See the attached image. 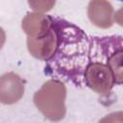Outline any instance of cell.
<instances>
[{"label": "cell", "instance_id": "cell-1", "mask_svg": "<svg viewBox=\"0 0 123 123\" xmlns=\"http://www.w3.org/2000/svg\"><path fill=\"white\" fill-rule=\"evenodd\" d=\"M65 86L59 80H48L34 95L37 110L51 121L62 120L65 113Z\"/></svg>", "mask_w": 123, "mask_h": 123}, {"label": "cell", "instance_id": "cell-7", "mask_svg": "<svg viewBox=\"0 0 123 123\" xmlns=\"http://www.w3.org/2000/svg\"><path fill=\"white\" fill-rule=\"evenodd\" d=\"M5 41H6V33L3 30V28L0 27V50L2 49Z\"/></svg>", "mask_w": 123, "mask_h": 123}, {"label": "cell", "instance_id": "cell-6", "mask_svg": "<svg viewBox=\"0 0 123 123\" xmlns=\"http://www.w3.org/2000/svg\"><path fill=\"white\" fill-rule=\"evenodd\" d=\"M30 8L36 12H47L54 8L56 0H28Z\"/></svg>", "mask_w": 123, "mask_h": 123}, {"label": "cell", "instance_id": "cell-3", "mask_svg": "<svg viewBox=\"0 0 123 123\" xmlns=\"http://www.w3.org/2000/svg\"><path fill=\"white\" fill-rule=\"evenodd\" d=\"M58 43V33L53 17V26L43 37L38 38H27V47L30 54L36 59L48 61L56 51Z\"/></svg>", "mask_w": 123, "mask_h": 123}, {"label": "cell", "instance_id": "cell-5", "mask_svg": "<svg viewBox=\"0 0 123 123\" xmlns=\"http://www.w3.org/2000/svg\"><path fill=\"white\" fill-rule=\"evenodd\" d=\"M89 21L98 28H111L115 20L114 11L108 0H90L87 6Z\"/></svg>", "mask_w": 123, "mask_h": 123}, {"label": "cell", "instance_id": "cell-2", "mask_svg": "<svg viewBox=\"0 0 123 123\" xmlns=\"http://www.w3.org/2000/svg\"><path fill=\"white\" fill-rule=\"evenodd\" d=\"M84 79L89 88L100 94L110 92L117 84L111 68L102 62H90L85 68Z\"/></svg>", "mask_w": 123, "mask_h": 123}, {"label": "cell", "instance_id": "cell-4", "mask_svg": "<svg viewBox=\"0 0 123 123\" xmlns=\"http://www.w3.org/2000/svg\"><path fill=\"white\" fill-rule=\"evenodd\" d=\"M25 85L23 79L14 72H8L0 76V103L12 105L23 96Z\"/></svg>", "mask_w": 123, "mask_h": 123}]
</instances>
